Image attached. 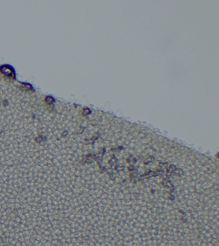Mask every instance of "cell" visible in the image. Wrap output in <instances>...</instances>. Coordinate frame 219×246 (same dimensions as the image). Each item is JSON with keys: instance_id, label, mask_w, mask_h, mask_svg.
Wrapping results in <instances>:
<instances>
[{"instance_id": "obj_2", "label": "cell", "mask_w": 219, "mask_h": 246, "mask_svg": "<svg viewBox=\"0 0 219 246\" xmlns=\"http://www.w3.org/2000/svg\"><path fill=\"white\" fill-rule=\"evenodd\" d=\"M162 184L164 187L170 189L169 195H171V193L172 192L174 191V187L170 183V181H169L168 179L167 178L164 179L163 181H162Z\"/></svg>"}, {"instance_id": "obj_1", "label": "cell", "mask_w": 219, "mask_h": 246, "mask_svg": "<svg viewBox=\"0 0 219 246\" xmlns=\"http://www.w3.org/2000/svg\"><path fill=\"white\" fill-rule=\"evenodd\" d=\"M167 175L171 176L173 174L176 176L180 177L183 175L184 171L182 169L176 168L174 165H170L169 168H167Z\"/></svg>"}]
</instances>
